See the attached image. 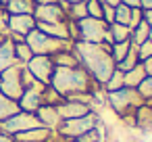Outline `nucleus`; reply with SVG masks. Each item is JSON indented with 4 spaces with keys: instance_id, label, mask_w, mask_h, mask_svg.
I'll use <instances>...</instances> for the list:
<instances>
[{
    "instance_id": "nucleus-21",
    "label": "nucleus",
    "mask_w": 152,
    "mask_h": 142,
    "mask_svg": "<svg viewBox=\"0 0 152 142\" xmlns=\"http://www.w3.org/2000/svg\"><path fill=\"white\" fill-rule=\"evenodd\" d=\"M19 111H21V109H19V102H17V100H13V98H9L7 94L0 92V121L13 117V115L19 113Z\"/></svg>"
},
{
    "instance_id": "nucleus-4",
    "label": "nucleus",
    "mask_w": 152,
    "mask_h": 142,
    "mask_svg": "<svg viewBox=\"0 0 152 142\" xmlns=\"http://www.w3.org/2000/svg\"><path fill=\"white\" fill-rule=\"evenodd\" d=\"M77 23V32H79V40L81 42H92V44H113V38L108 34V23L104 19H94V17H86L75 21Z\"/></svg>"
},
{
    "instance_id": "nucleus-20",
    "label": "nucleus",
    "mask_w": 152,
    "mask_h": 142,
    "mask_svg": "<svg viewBox=\"0 0 152 142\" xmlns=\"http://www.w3.org/2000/svg\"><path fill=\"white\" fill-rule=\"evenodd\" d=\"M133 119L137 123V127L142 129H152V104L150 102H144L135 109L133 113Z\"/></svg>"
},
{
    "instance_id": "nucleus-9",
    "label": "nucleus",
    "mask_w": 152,
    "mask_h": 142,
    "mask_svg": "<svg viewBox=\"0 0 152 142\" xmlns=\"http://www.w3.org/2000/svg\"><path fill=\"white\" fill-rule=\"evenodd\" d=\"M25 69L34 75V79L42 82V84H50L52 79V73H54V63H52V57H46V54H34L27 63H25Z\"/></svg>"
},
{
    "instance_id": "nucleus-30",
    "label": "nucleus",
    "mask_w": 152,
    "mask_h": 142,
    "mask_svg": "<svg viewBox=\"0 0 152 142\" xmlns=\"http://www.w3.org/2000/svg\"><path fill=\"white\" fill-rule=\"evenodd\" d=\"M86 9H88V17L102 19V2L100 0H86Z\"/></svg>"
},
{
    "instance_id": "nucleus-43",
    "label": "nucleus",
    "mask_w": 152,
    "mask_h": 142,
    "mask_svg": "<svg viewBox=\"0 0 152 142\" xmlns=\"http://www.w3.org/2000/svg\"><path fill=\"white\" fill-rule=\"evenodd\" d=\"M58 2H67V4H75V2H83V0H58Z\"/></svg>"
},
{
    "instance_id": "nucleus-40",
    "label": "nucleus",
    "mask_w": 152,
    "mask_h": 142,
    "mask_svg": "<svg viewBox=\"0 0 152 142\" xmlns=\"http://www.w3.org/2000/svg\"><path fill=\"white\" fill-rule=\"evenodd\" d=\"M0 142H15V138L9 136V134H4V132H0Z\"/></svg>"
},
{
    "instance_id": "nucleus-39",
    "label": "nucleus",
    "mask_w": 152,
    "mask_h": 142,
    "mask_svg": "<svg viewBox=\"0 0 152 142\" xmlns=\"http://www.w3.org/2000/svg\"><path fill=\"white\" fill-rule=\"evenodd\" d=\"M144 21L152 27V9H150V11H144Z\"/></svg>"
},
{
    "instance_id": "nucleus-15",
    "label": "nucleus",
    "mask_w": 152,
    "mask_h": 142,
    "mask_svg": "<svg viewBox=\"0 0 152 142\" xmlns=\"http://www.w3.org/2000/svg\"><path fill=\"white\" fill-rule=\"evenodd\" d=\"M52 134H54L52 129L40 125V127L21 132V134H17V136H13V138H15V142H50V140H52Z\"/></svg>"
},
{
    "instance_id": "nucleus-19",
    "label": "nucleus",
    "mask_w": 152,
    "mask_h": 142,
    "mask_svg": "<svg viewBox=\"0 0 152 142\" xmlns=\"http://www.w3.org/2000/svg\"><path fill=\"white\" fill-rule=\"evenodd\" d=\"M146 77H148V75H146L144 65H142V63H137L133 69H129V71H125V73H123V84H125V88H137Z\"/></svg>"
},
{
    "instance_id": "nucleus-28",
    "label": "nucleus",
    "mask_w": 152,
    "mask_h": 142,
    "mask_svg": "<svg viewBox=\"0 0 152 142\" xmlns=\"http://www.w3.org/2000/svg\"><path fill=\"white\" fill-rule=\"evenodd\" d=\"M125 84H123V71H119V69H115L113 71V75L106 79V84L102 86L106 92H115V90H121Z\"/></svg>"
},
{
    "instance_id": "nucleus-37",
    "label": "nucleus",
    "mask_w": 152,
    "mask_h": 142,
    "mask_svg": "<svg viewBox=\"0 0 152 142\" xmlns=\"http://www.w3.org/2000/svg\"><path fill=\"white\" fill-rule=\"evenodd\" d=\"M140 2H142V0H121V4H127V7H131V9H137Z\"/></svg>"
},
{
    "instance_id": "nucleus-7",
    "label": "nucleus",
    "mask_w": 152,
    "mask_h": 142,
    "mask_svg": "<svg viewBox=\"0 0 152 142\" xmlns=\"http://www.w3.org/2000/svg\"><path fill=\"white\" fill-rule=\"evenodd\" d=\"M23 67L25 65L17 63V65H13L7 71L0 73V92L7 94L13 100H19L23 90H25V86H23Z\"/></svg>"
},
{
    "instance_id": "nucleus-47",
    "label": "nucleus",
    "mask_w": 152,
    "mask_h": 142,
    "mask_svg": "<svg viewBox=\"0 0 152 142\" xmlns=\"http://www.w3.org/2000/svg\"><path fill=\"white\" fill-rule=\"evenodd\" d=\"M4 2H7V0H2V4H4Z\"/></svg>"
},
{
    "instance_id": "nucleus-46",
    "label": "nucleus",
    "mask_w": 152,
    "mask_h": 142,
    "mask_svg": "<svg viewBox=\"0 0 152 142\" xmlns=\"http://www.w3.org/2000/svg\"><path fill=\"white\" fill-rule=\"evenodd\" d=\"M0 7H2V0H0Z\"/></svg>"
},
{
    "instance_id": "nucleus-25",
    "label": "nucleus",
    "mask_w": 152,
    "mask_h": 142,
    "mask_svg": "<svg viewBox=\"0 0 152 142\" xmlns=\"http://www.w3.org/2000/svg\"><path fill=\"white\" fill-rule=\"evenodd\" d=\"M148 34H150V25H148L146 21H142L137 27L131 29V44H133V46L144 44V42L148 40Z\"/></svg>"
},
{
    "instance_id": "nucleus-23",
    "label": "nucleus",
    "mask_w": 152,
    "mask_h": 142,
    "mask_svg": "<svg viewBox=\"0 0 152 142\" xmlns=\"http://www.w3.org/2000/svg\"><path fill=\"white\" fill-rule=\"evenodd\" d=\"M108 34H110V38H113V44H115V42H125V40H131V29H129L127 25L117 23V21L108 23Z\"/></svg>"
},
{
    "instance_id": "nucleus-45",
    "label": "nucleus",
    "mask_w": 152,
    "mask_h": 142,
    "mask_svg": "<svg viewBox=\"0 0 152 142\" xmlns=\"http://www.w3.org/2000/svg\"><path fill=\"white\" fill-rule=\"evenodd\" d=\"M148 40L152 42V27H150V34H148Z\"/></svg>"
},
{
    "instance_id": "nucleus-22",
    "label": "nucleus",
    "mask_w": 152,
    "mask_h": 142,
    "mask_svg": "<svg viewBox=\"0 0 152 142\" xmlns=\"http://www.w3.org/2000/svg\"><path fill=\"white\" fill-rule=\"evenodd\" d=\"M52 63H54V67H77V65H79L77 54L73 52V48L52 54Z\"/></svg>"
},
{
    "instance_id": "nucleus-36",
    "label": "nucleus",
    "mask_w": 152,
    "mask_h": 142,
    "mask_svg": "<svg viewBox=\"0 0 152 142\" xmlns=\"http://www.w3.org/2000/svg\"><path fill=\"white\" fill-rule=\"evenodd\" d=\"M142 65H144V69H146V75L152 77V57L146 59V61H142Z\"/></svg>"
},
{
    "instance_id": "nucleus-44",
    "label": "nucleus",
    "mask_w": 152,
    "mask_h": 142,
    "mask_svg": "<svg viewBox=\"0 0 152 142\" xmlns=\"http://www.w3.org/2000/svg\"><path fill=\"white\" fill-rule=\"evenodd\" d=\"M4 40H7V36H2V34H0V44H2Z\"/></svg>"
},
{
    "instance_id": "nucleus-42",
    "label": "nucleus",
    "mask_w": 152,
    "mask_h": 142,
    "mask_svg": "<svg viewBox=\"0 0 152 142\" xmlns=\"http://www.w3.org/2000/svg\"><path fill=\"white\" fill-rule=\"evenodd\" d=\"M102 4H110V7H117V4H121V0H100Z\"/></svg>"
},
{
    "instance_id": "nucleus-2",
    "label": "nucleus",
    "mask_w": 152,
    "mask_h": 142,
    "mask_svg": "<svg viewBox=\"0 0 152 142\" xmlns=\"http://www.w3.org/2000/svg\"><path fill=\"white\" fill-rule=\"evenodd\" d=\"M94 84L96 82L90 77V73L81 65H77V67H56L48 86H52L63 98H71L75 94L92 92Z\"/></svg>"
},
{
    "instance_id": "nucleus-26",
    "label": "nucleus",
    "mask_w": 152,
    "mask_h": 142,
    "mask_svg": "<svg viewBox=\"0 0 152 142\" xmlns=\"http://www.w3.org/2000/svg\"><path fill=\"white\" fill-rule=\"evenodd\" d=\"M129 48H131V40H125V42H115V44H110V54H113V61H115V65L123 61V57L129 52Z\"/></svg>"
},
{
    "instance_id": "nucleus-3",
    "label": "nucleus",
    "mask_w": 152,
    "mask_h": 142,
    "mask_svg": "<svg viewBox=\"0 0 152 142\" xmlns=\"http://www.w3.org/2000/svg\"><path fill=\"white\" fill-rule=\"evenodd\" d=\"M25 42H27V46L31 48L34 54H46V57H52V54H56V52H63V50H71V48H73V42H71V40L52 38V36L40 32L38 27L31 29V32L25 36Z\"/></svg>"
},
{
    "instance_id": "nucleus-29",
    "label": "nucleus",
    "mask_w": 152,
    "mask_h": 142,
    "mask_svg": "<svg viewBox=\"0 0 152 142\" xmlns=\"http://www.w3.org/2000/svg\"><path fill=\"white\" fill-rule=\"evenodd\" d=\"M129 17H131V7H127V4H117L115 7V21L117 23L129 27Z\"/></svg>"
},
{
    "instance_id": "nucleus-14",
    "label": "nucleus",
    "mask_w": 152,
    "mask_h": 142,
    "mask_svg": "<svg viewBox=\"0 0 152 142\" xmlns=\"http://www.w3.org/2000/svg\"><path fill=\"white\" fill-rule=\"evenodd\" d=\"M36 117L40 119V123H42L44 127H48V129H52V132H56L58 125H61V121H63L54 104H42V107L36 111Z\"/></svg>"
},
{
    "instance_id": "nucleus-24",
    "label": "nucleus",
    "mask_w": 152,
    "mask_h": 142,
    "mask_svg": "<svg viewBox=\"0 0 152 142\" xmlns=\"http://www.w3.org/2000/svg\"><path fill=\"white\" fill-rule=\"evenodd\" d=\"M137 63H140V57H137V46H133V44H131V48H129V52L123 57V61H121V63H117V69L125 73V71L133 69Z\"/></svg>"
},
{
    "instance_id": "nucleus-34",
    "label": "nucleus",
    "mask_w": 152,
    "mask_h": 142,
    "mask_svg": "<svg viewBox=\"0 0 152 142\" xmlns=\"http://www.w3.org/2000/svg\"><path fill=\"white\" fill-rule=\"evenodd\" d=\"M0 34L9 38V13L4 11V7H0Z\"/></svg>"
},
{
    "instance_id": "nucleus-33",
    "label": "nucleus",
    "mask_w": 152,
    "mask_h": 142,
    "mask_svg": "<svg viewBox=\"0 0 152 142\" xmlns=\"http://www.w3.org/2000/svg\"><path fill=\"white\" fill-rule=\"evenodd\" d=\"M144 21V11L137 7V9H131V17H129V29L137 27L140 23Z\"/></svg>"
},
{
    "instance_id": "nucleus-38",
    "label": "nucleus",
    "mask_w": 152,
    "mask_h": 142,
    "mask_svg": "<svg viewBox=\"0 0 152 142\" xmlns=\"http://www.w3.org/2000/svg\"><path fill=\"white\" fill-rule=\"evenodd\" d=\"M140 9H142V11H150V9H152V0H142V2H140Z\"/></svg>"
},
{
    "instance_id": "nucleus-41",
    "label": "nucleus",
    "mask_w": 152,
    "mask_h": 142,
    "mask_svg": "<svg viewBox=\"0 0 152 142\" xmlns=\"http://www.w3.org/2000/svg\"><path fill=\"white\" fill-rule=\"evenodd\" d=\"M36 4H56L58 0H34Z\"/></svg>"
},
{
    "instance_id": "nucleus-31",
    "label": "nucleus",
    "mask_w": 152,
    "mask_h": 142,
    "mask_svg": "<svg viewBox=\"0 0 152 142\" xmlns=\"http://www.w3.org/2000/svg\"><path fill=\"white\" fill-rule=\"evenodd\" d=\"M135 90L140 92V96H142L146 102H150V100H152V77H146Z\"/></svg>"
},
{
    "instance_id": "nucleus-35",
    "label": "nucleus",
    "mask_w": 152,
    "mask_h": 142,
    "mask_svg": "<svg viewBox=\"0 0 152 142\" xmlns=\"http://www.w3.org/2000/svg\"><path fill=\"white\" fill-rule=\"evenodd\" d=\"M102 19H104L106 23H113V21H115V7L102 4Z\"/></svg>"
},
{
    "instance_id": "nucleus-1",
    "label": "nucleus",
    "mask_w": 152,
    "mask_h": 142,
    "mask_svg": "<svg viewBox=\"0 0 152 142\" xmlns=\"http://www.w3.org/2000/svg\"><path fill=\"white\" fill-rule=\"evenodd\" d=\"M73 52L77 54L79 65L90 73V77L98 86H104L106 79L117 69L108 44H92V42L77 40V42H73Z\"/></svg>"
},
{
    "instance_id": "nucleus-27",
    "label": "nucleus",
    "mask_w": 152,
    "mask_h": 142,
    "mask_svg": "<svg viewBox=\"0 0 152 142\" xmlns=\"http://www.w3.org/2000/svg\"><path fill=\"white\" fill-rule=\"evenodd\" d=\"M13 44H15V57H17V61H19L21 65H25V63L34 57L31 48L27 46V42H13Z\"/></svg>"
},
{
    "instance_id": "nucleus-6",
    "label": "nucleus",
    "mask_w": 152,
    "mask_h": 142,
    "mask_svg": "<svg viewBox=\"0 0 152 142\" xmlns=\"http://www.w3.org/2000/svg\"><path fill=\"white\" fill-rule=\"evenodd\" d=\"M98 125V117L96 113H86L81 117H75V119H65L61 121L58 129H56V136H61L63 140H73V138H79L92 129H96Z\"/></svg>"
},
{
    "instance_id": "nucleus-8",
    "label": "nucleus",
    "mask_w": 152,
    "mask_h": 142,
    "mask_svg": "<svg viewBox=\"0 0 152 142\" xmlns=\"http://www.w3.org/2000/svg\"><path fill=\"white\" fill-rule=\"evenodd\" d=\"M40 119L36 117V113H27V111H19L15 113L13 117L0 121V132H4L9 136H17L21 132H27V129H34V127H40Z\"/></svg>"
},
{
    "instance_id": "nucleus-13",
    "label": "nucleus",
    "mask_w": 152,
    "mask_h": 142,
    "mask_svg": "<svg viewBox=\"0 0 152 142\" xmlns=\"http://www.w3.org/2000/svg\"><path fill=\"white\" fill-rule=\"evenodd\" d=\"M36 19L34 15H9V34L17 36H27L31 29H36Z\"/></svg>"
},
{
    "instance_id": "nucleus-11",
    "label": "nucleus",
    "mask_w": 152,
    "mask_h": 142,
    "mask_svg": "<svg viewBox=\"0 0 152 142\" xmlns=\"http://www.w3.org/2000/svg\"><path fill=\"white\" fill-rule=\"evenodd\" d=\"M34 19H36V23H56V21H67V13L63 11V7L58 2L56 4H36Z\"/></svg>"
},
{
    "instance_id": "nucleus-16",
    "label": "nucleus",
    "mask_w": 152,
    "mask_h": 142,
    "mask_svg": "<svg viewBox=\"0 0 152 142\" xmlns=\"http://www.w3.org/2000/svg\"><path fill=\"white\" fill-rule=\"evenodd\" d=\"M2 7L9 15H34L36 11L34 0H7Z\"/></svg>"
},
{
    "instance_id": "nucleus-18",
    "label": "nucleus",
    "mask_w": 152,
    "mask_h": 142,
    "mask_svg": "<svg viewBox=\"0 0 152 142\" xmlns=\"http://www.w3.org/2000/svg\"><path fill=\"white\" fill-rule=\"evenodd\" d=\"M19 61H17V57H15V44L7 38L2 44H0V73L2 71H7L9 67H13V65H17Z\"/></svg>"
},
{
    "instance_id": "nucleus-32",
    "label": "nucleus",
    "mask_w": 152,
    "mask_h": 142,
    "mask_svg": "<svg viewBox=\"0 0 152 142\" xmlns=\"http://www.w3.org/2000/svg\"><path fill=\"white\" fill-rule=\"evenodd\" d=\"M137 57H140V63L152 57V42H150V40H146L144 44L137 46Z\"/></svg>"
},
{
    "instance_id": "nucleus-17",
    "label": "nucleus",
    "mask_w": 152,
    "mask_h": 142,
    "mask_svg": "<svg viewBox=\"0 0 152 142\" xmlns=\"http://www.w3.org/2000/svg\"><path fill=\"white\" fill-rule=\"evenodd\" d=\"M69 21V19H67ZM67 21H56V23H38L36 27L52 38H58V40H69V25Z\"/></svg>"
},
{
    "instance_id": "nucleus-12",
    "label": "nucleus",
    "mask_w": 152,
    "mask_h": 142,
    "mask_svg": "<svg viewBox=\"0 0 152 142\" xmlns=\"http://www.w3.org/2000/svg\"><path fill=\"white\" fill-rule=\"evenodd\" d=\"M61 119H75V117H81L86 113H90V104H83V102H77V100H71V98H63L58 104H54Z\"/></svg>"
},
{
    "instance_id": "nucleus-5",
    "label": "nucleus",
    "mask_w": 152,
    "mask_h": 142,
    "mask_svg": "<svg viewBox=\"0 0 152 142\" xmlns=\"http://www.w3.org/2000/svg\"><path fill=\"white\" fill-rule=\"evenodd\" d=\"M106 98H108V104L113 107V111L121 117L125 115H133L135 109L140 104H144L146 100L140 96V92L135 88H121V90H115V92H106Z\"/></svg>"
},
{
    "instance_id": "nucleus-10",
    "label": "nucleus",
    "mask_w": 152,
    "mask_h": 142,
    "mask_svg": "<svg viewBox=\"0 0 152 142\" xmlns=\"http://www.w3.org/2000/svg\"><path fill=\"white\" fill-rule=\"evenodd\" d=\"M44 90H46V84L42 82H34L31 86H27L21 94V98L17 100L19 102V109L21 111H27V113H36L42 104H44Z\"/></svg>"
}]
</instances>
